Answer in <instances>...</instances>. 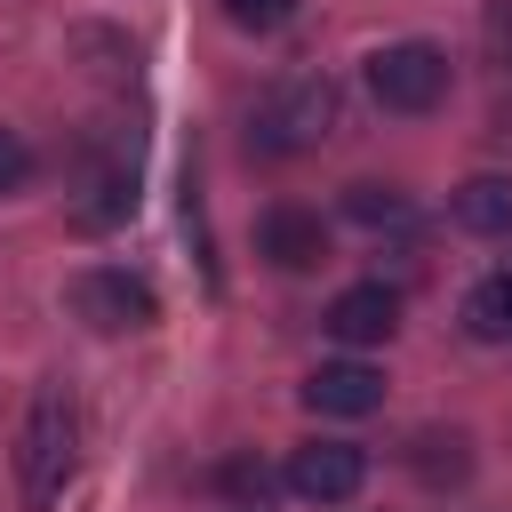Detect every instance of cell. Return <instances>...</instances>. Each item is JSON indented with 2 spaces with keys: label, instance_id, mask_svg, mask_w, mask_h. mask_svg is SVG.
<instances>
[{
  "label": "cell",
  "instance_id": "cell-1",
  "mask_svg": "<svg viewBox=\"0 0 512 512\" xmlns=\"http://www.w3.org/2000/svg\"><path fill=\"white\" fill-rule=\"evenodd\" d=\"M72 464H80V408H72L64 384H40L24 424H16V496H24V512H48L72 480Z\"/></svg>",
  "mask_w": 512,
  "mask_h": 512
},
{
  "label": "cell",
  "instance_id": "cell-2",
  "mask_svg": "<svg viewBox=\"0 0 512 512\" xmlns=\"http://www.w3.org/2000/svg\"><path fill=\"white\" fill-rule=\"evenodd\" d=\"M328 128H336V88H328V72H296V80H280V88L256 104L248 144H256L264 160H296V152H312Z\"/></svg>",
  "mask_w": 512,
  "mask_h": 512
},
{
  "label": "cell",
  "instance_id": "cell-3",
  "mask_svg": "<svg viewBox=\"0 0 512 512\" xmlns=\"http://www.w3.org/2000/svg\"><path fill=\"white\" fill-rule=\"evenodd\" d=\"M448 56L432 48V40H392V48H376L368 56V96L384 104V112H432L440 96H448Z\"/></svg>",
  "mask_w": 512,
  "mask_h": 512
},
{
  "label": "cell",
  "instance_id": "cell-4",
  "mask_svg": "<svg viewBox=\"0 0 512 512\" xmlns=\"http://www.w3.org/2000/svg\"><path fill=\"white\" fill-rule=\"evenodd\" d=\"M72 312L96 328V336H136V328H152L160 320V296L136 280V272H112V264H88V272H72Z\"/></svg>",
  "mask_w": 512,
  "mask_h": 512
},
{
  "label": "cell",
  "instance_id": "cell-5",
  "mask_svg": "<svg viewBox=\"0 0 512 512\" xmlns=\"http://www.w3.org/2000/svg\"><path fill=\"white\" fill-rule=\"evenodd\" d=\"M136 216V144L112 152V160H88L80 168V192H72V224L80 232H112Z\"/></svg>",
  "mask_w": 512,
  "mask_h": 512
},
{
  "label": "cell",
  "instance_id": "cell-6",
  "mask_svg": "<svg viewBox=\"0 0 512 512\" xmlns=\"http://www.w3.org/2000/svg\"><path fill=\"white\" fill-rule=\"evenodd\" d=\"M360 480H368V448H352V440H312L288 456V488L304 504H344V496H360Z\"/></svg>",
  "mask_w": 512,
  "mask_h": 512
},
{
  "label": "cell",
  "instance_id": "cell-7",
  "mask_svg": "<svg viewBox=\"0 0 512 512\" xmlns=\"http://www.w3.org/2000/svg\"><path fill=\"white\" fill-rule=\"evenodd\" d=\"M256 248L280 264V272H320L328 264V224L304 208V200H272L256 216Z\"/></svg>",
  "mask_w": 512,
  "mask_h": 512
},
{
  "label": "cell",
  "instance_id": "cell-8",
  "mask_svg": "<svg viewBox=\"0 0 512 512\" xmlns=\"http://www.w3.org/2000/svg\"><path fill=\"white\" fill-rule=\"evenodd\" d=\"M304 408L312 416H368V408H384V376L368 360H328L304 376Z\"/></svg>",
  "mask_w": 512,
  "mask_h": 512
},
{
  "label": "cell",
  "instance_id": "cell-9",
  "mask_svg": "<svg viewBox=\"0 0 512 512\" xmlns=\"http://www.w3.org/2000/svg\"><path fill=\"white\" fill-rule=\"evenodd\" d=\"M400 328V296L384 288V280H360V288H344L336 304H328V336L336 344H384Z\"/></svg>",
  "mask_w": 512,
  "mask_h": 512
},
{
  "label": "cell",
  "instance_id": "cell-10",
  "mask_svg": "<svg viewBox=\"0 0 512 512\" xmlns=\"http://www.w3.org/2000/svg\"><path fill=\"white\" fill-rule=\"evenodd\" d=\"M448 216L480 240H512V176H464L448 192Z\"/></svg>",
  "mask_w": 512,
  "mask_h": 512
},
{
  "label": "cell",
  "instance_id": "cell-11",
  "mask_svg": "<svg viewBox=\"0 0 512 512\" xmlns=\"http://www.w3.org/2000/svg\"><path fill=\"white\" fill-rule=\"evenodd\" d=\"M464 328L480 344H512V272H488L472 296H464Z\"/></svg>",
  "mask_w": 512,
  "mask_h": 512
},
{
  "label": "cell",
  "instance_id": "cell-12",
  "mask_svg": "<svg viewBox=\"0 0 512 512\" xmlns=\"http://www.w3.org/2000/svg\"><path fill=\"white\" fill-rule=\"evenodd\" d=\"M408 464H416V480L448 488V480L472 472V448H464V432H416V440H408Z\"/></svg>",
  "mask_w": 512,
  "mask_h": 512
},
{
  "label": "cell",
  "instance_id": "cell-13",
  "mask_svg": "<svg viewBox=\"0 0 512 512\" xmlns=\"http://www.w3.org/2000/svg\"><path fill=\"white\" fill-rule=\"evenodd\" d=\"M344 216H352V224H368V232H400L416 208H408L392 184H344Z\"/></svg>",
  "mask_w": 512,
  "mask_h": 512
},
{
  "label": "cell",
  "instance_id": "cell-14",
  "mask_svg": "<svg viewBox=\"0 0 512 512\" xmlns=\"http://www.w3.org/2000/svg\"><path fill=\"white\" fill-rule=\"evenodd\" d=\"M296 16V0H224V24H240V32H280Z\"/></svg>",
  "mask_w": 512,
  "mask_h": 512
},
{
  "label": "cell",
  "instance_id": "cell-15",
  "mask_svg": "<svg viewBox=\"0 0 512 512\" xmlns=\"http://www.w3.org/2000/svg\"><path fill=\"white\" fill-rule=\"evenodd\" d=\"M24 176H32V144H24L16 128H0V192H16Z\"/></svg>",
  "mask_w": 512,
  "mask_h": 512
},
{
  "label": "cell",
  "instance_id": "cell-16",
  "mask_svg": "<svg viewBox=\"0 0 512 512\" xmlns=\"http://www.w3.org/2000/svg\"><path fill=\"white\" fill-rule=\"evenodd\" d=\"M488 40H496V56L512 64V0H496V8H488Z\"/></svg>",
  "mask_w": 512,
  "mask_h": 512
},
{
  "label": "cell",
  "instance_id": "cell-17",
  "mask_svg": "<svg viewBox=\"0 0 512 512\" xmlns=\"http://www.w3.org/2000/svg\"><path fill=\"white\" fill-rule=\"evenodd\" d=\"M224 480H232V488H240V496H264V488H272V480H264V464H232V472H224Z\"/></svg>",
  "mask_w": 512,
  "mask_h": 512
}]
</instances>
